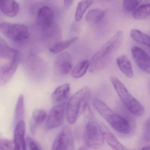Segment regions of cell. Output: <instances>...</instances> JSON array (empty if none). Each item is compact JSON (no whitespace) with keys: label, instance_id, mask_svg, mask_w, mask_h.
<instances>
[{"label":"cell","instance_id":"1","mask_svg":"<svg viewBox=\"0 0 150 150\" xmlns=\"http://www.w3.org/2000/svg\"><path fill=\"white\" fill-rule=\"evenodd\" d=\"M123 39V33L119 31L105 43L92 56L89 71L94 73L105 68L121 45Z\"/></svg>","mask_w":150,"mask_h":150},{"label":"cell","instance_id":"2","mask_svg":"<svg viewBox=\"0 0 150 150\" xmlns=\"http://www.w3.org/2000/svg\"><path fill=\"white\" fill-rule=\"evenodd\" d=\"M93 105L101 117L116 132L127 134L131 131L130 124L127 120L113 112L104 101L98 99L92 101Z\"/></svg>","mask_w":150,"mask_h":150},{"label":"cell","instance_id":"3","mask_svg":"<svg viewBox=\"0 0 150 150\" xmlns=\"http://www.w3.org/2000/svg\"><path fill=\"white\" fill-rule=\"evenodd\" d=\"M83 113L86 123L84 140L86 147L93 149H99L103 147L105 141L99 124L94 119L89 105L86 107Z\"/></svg>","mask_w":150,"mask_h":150},{"label":"cell","instance_id":"4","mask_svg":"<svg viewBox=\"0 0 150 150\" xmlns=\"http://www.w3.org/2000/svg\"><path fill=\"white\" fill-rule=\"evenodd\" d=\"M91 90L85 87L78 91L69 99L66 105V115L68 122L73 125L76 122L89 104Z\"/></svg>","mask_w":150,"mask_h":150},{"label":"cell","instance_id":"5","mask_svg":"<svg viewBox=\"0 0 150 150\" xmlns=\"http://www.w3.org/2000/svg\"><path fill=\"white\" fill-rule=\"evenodd\" d=\"M111 82L118 96L127 109L135 116H142L144 111L142 105L132 96L126 86L118 78L112 76Z\"/></svg>","mask_w":150,"mask_h":150},{"label":"cell","instance_id":"6","mask_svg":"<svg viewBox=\"0 0 150 150\" xmlns=\"http://www.w3.org/2000/svg\"><path fill=\"white\" fill-rule=\"evenodd\" d=\"M0 31L6 37L16 42L25 40L30 36L29 27L23 24L1 22Z\"/></svg>","mask_w":150,"mask_h":150},{"label":"cell","instance_id":"7","mask_svg":"<svg viewBox=\"0 0 150 150\" xmlns=\"http://www.w3.org/2000/svg\"><path fill=\"white\" fill-rule=\"evenodd\" d=\"M54 150L75 149L74 141L71 127H64L56 136L52 145Z\"/></svg>","mask_w":150,"mask_h":150},{"label":"cell","instance_id":"8","mask_svg":"<svg viewBox=\"0 0 150 150\" xmlns=\"http://www.w3.org/2000/svg\"><path fill=\"white\" fill-rule=\"evenodd\" d=\"M66 103H60L54 107L50 111L46 122L48 129L59 127L63 124L65 120L66 110Z\"/></svg>","mask_w":150,"mask_h":150},{"label":"cell","instance_id":"9","mask_svg":"<svg viewBox=\"0 0 150 150\" xmlns=\"http://www.w3.org/2000/svg\"><path fill=\"white\" fill-rule=\"evenodd\" d=\"M19 53L11 60L10 63L0 67V86H3L8 83L15 74L18 63Z\"/></svg>","mask_w":150,"mask_h":150},{"label":"cell","instance_id":"10","mask_svg":"<svg viewBox=\"0 0 150 150\" xmlns=\"http://www.w3.org/2000/svg\"><path fill=\"white\" fill-rule=\"evenodd\" d=\"M132 55L138 67L150 75V56L143 49L136 46L131 48Z\"/></svg>","mask_w":150,"mask_h":150},{"label":"cell","instance_id":"11","mask_svg":"<svg viewBox=\"0 0 150 150\" xmlns=\"http://www.w3.org/2000/svg\"><path fill=\"white\" fill-rule=\"evenodd\" d=\"M54 67L56 71L61 75L68 74L72 68V59L69 52H64L59 54L54 60Z\"/></svg>","mask_w":150,"mask_h":150},{"label":"cell","instance_id":"12","mask_svg":"<svg viewBox=\"0 0 150 150\" xmlns=\"http://www.w3.org/2000/svg\"><path fill=\"white\" fill-rule=\"evenodd\" d=\"M42 37L45 41L52 45L61 41L62 38V31L61 28L56 23H52L46 27L42 29Z\"/></svg>","mask_w":150,"mask_h":150},{"label":"cell","instance_id":"13","mask_svg":"<svg viewBox=\"0 0 150 150\" xmlns=\"http://www.w3.org/2000/svg\"><path fill=\"white\" fill-rule=\"evenodd\" d=\"M25 127L24 121H20L15 125L14 142L15 149H26V144L25 139Z\"/></svg>","mask_w":150,"mask_h":150},{"label":"cell","instance_id":"14","mask_svg":"<svg viewBox=\"0 0 150 150\" xmlns=\"http://www.w3.org/2000/svg\"><path fill=\"white\" fill-rule=\"evenodd\" d=\"M54 13L53 10L48 6L41 7L38 11L37 24L42 29L53 22Z\"/></svg>","mask_w":150,"mask_h":150},{"label":"cell","instance_id":"15","mask_svg":"<svg viewBox=\"0 0 150 150\" xmlns=\"http://www.w3.org/2000/svg\"><path fill=\"white\" fill-rule=\"evenodd\" d=\"M101 133L104 140L112 149L116 150H123L126 149L125 146H123L115 136L102 123L99 124Z\"/></svg>","mask_w":150,"mask_h":150},{"label":"cell","instance_id":"16","mask_svg":"<svg viewBox=\"0 0 150 150\" xmlns=\"http://www.w3.org/2000/svg\"><path fill=\"white\" fill-rule=\"evenodd\" d=\"M0 9L7 16L14 17L19 12V4L15 0H0Z\"/></svg>","mask_w":150,"mask_h":150},{"label":"cell","instance_id":"17","mask_svg":"<svg viewBox=\"0 0 150 150\" xmlns=\"http://www.w3.org/2000/svg\"><path fill=\"white\" fill-rule=\"evenodd\" d=\"M116 63L121 71L127 77L132 78L134 76L133 68L130 60L125 55L116 58Z\"/></svg>","mask_w":150,"mask_h":150},{"label":"cell","instance_id":"18","mask_svg":"<svg viewBox=\"0 0 150 150\" xmlns=\"http://www.w3.org/2000/svg\"><path fill=\"white\" fill-rule=\"evenodd\" d=\"M70 86L69 84H64L56 88L52 95V99L56 103H63L67 99L69 92Z\"/></svg>","mask_w":150,"mask_h":150},{"label":"cell","instance_id":"19","mask_svg":"<svg viewBox=\"0 0 150 150\" xmlns=\"http://www.w3.org/2000/svg\"><path fill=\"white\" fill-rule=\"evenodd\" d=\"M47 118V114L43 109H36L33 112L32 118L30 122L31 132L34 134L39 125L42 124Z\"/></svg>","mask_w":150,"mask_h":150},{"label":"cell","instance_id":"20","mask_svg":"<svg viewBox=\"0 0 150 150\" xmlns=\"http://www.w3.org/2000/svg\"><path fill=\"white\" fill-rule=\"evenodd\" d=\"M150 16V0H145L133 13V17L136 20L145 19Z\"/></svg>","mask_w":150,"mask_h":150},{"label":"cell","instance_id":"21","mask_svg":"<svg viewBox=\"0 0 150 150\" xmlns=\"http://www.w3.org/2000/svg\"><path fill=\"white\" fill-rule=\"evenodd\" d=\"M79 38L78 37H75L69 39L59 41L50 46L49 48V51L52 53L54 54L59 53L66 50L71 45L74 44L75 42L77 41Z\"/></svg>","mask_w":150,"mask_h":150},{"label":"cell","instance_id":"22","mask_svg":"<svg viewBox=\"0 0 150 150\" xmlns=\"http://www.w3.org/2000/svg\"><path fill=\"white\" fill-rule=\"evenodd\" d=\"M18 53L11 47L7 42L0 36V57L5 59H13Z\"/></svg>","mask_w":150,"mask_h":150},{"label":"cell","instance_id":"23","mask_svg":"<svg viewBox=\"0 0 150 150\" xmlns=\"http://www.w3.org/2000/svg\"><path fill=\"white\" fill-rule=\"evenodd\" d=\"M106 11L100 9H95L88 11L86 16V20L92 23H97L100 22L105 16Z\"/></svg>","mask_w":150,"mask_h":150},{"label":"cell","instance_id":"24","mask_svg":"<svg viewBox=\"0 0 150 150\" xmlns=\"http://www.w3.org/2000/svg\"><path fill=\"white\" fill-rule=\"evenodd\" d=\"M131 38L136 42L148 47L150 49V36L144 33L140 30L134 29L130 32Z\"/></svg>","mask_w":150,"mask_h":150},{"label":"cell","instance_id":"25","mask_svg":"<svg viewBox=\"0 0 150 150\" xmlns=\"http://www.w3.org/2000/svg\"><path fill=\"white\" fill-rule=\"evenodd\" d=\"M90 62L88 60H85L80 62L75 66L72 70V77L79 78L83 76L90 67Z\"/></svg>","mask_w":150,"mask_h":150},{"label":"cell","instance_id":"26","mask_svg":"<svg viewBox=\"0 0 150 150\" xmlns=\"http://www.w3.org/2000/svg\"><path fill=\"white\" fill-rule=\"evenodd\" d=\"M25 117L24 99L23 95H20L15 109L14 125L20 121H24Z\"/></svg>","mask_w":150,"mask_h":150},{"label":"cell","instance_id":"27","mask_svg":"<svg viewBox=\"0 0 150 150\" xmlns=\"http://www.w3.org/2000/svg\"><path fill=\"white\" fill-rule=\"evenodd\" d=\"M92 0H82L77 6L75 14V19L77 22L81 21L86 10L93 4Z\"/></svg>","mask_w":150,"mask_h":150},{"label":"cell","instance_id":"28","mask_svg":"<svg viewBox=\"0 0 150 150\" xmlns=\"http://www.w3.org/2000/svg\"><path fill=\"white\" fill-rule=\"evenodd\" d=\"M140 0H123V8L127 12L134 11L141 3Z\"/></svg>","mask_w":150,"mask_h":150},{"label":"cell","instance_id":"29","mask_svg":"<svg viewBox=\"0 0 150 150\" xmlns=\"http://www.w3.org/2000/svg\"><path fill=\"white\" fill-rule=\"evenodd\" d=\"M15 149L14 142L7 139H1L0 150Z\"/></svg>","mask_w":150,"mask_h":150},{"label":"cell","instance_id":"30","mask_svg":"<svg viewBox=\"0 0 150 150\" xmlns=\"http://www.w3.org/2000/svg\"><path fill=\"white\" fill-rule=\"evenodd\" d=\"M26 147H28L30 150H39L38 146L37 144L31 137H27L25 139Z\"/></svg>","mask_w":150,"mask_h":150},{"label":"cell","instance_id":"31","mask_svg":"<svg viewBox=\"0 0 150 150\" xmlns=\"http://www.w3.org/2000/svg\"><path fill=\"white\" fill-rule=\"evenodd\" d=\"M144 137L146 141H150V118L146 122L144 127Z\"/></svg>","mask_w":150,"mask_h":150},{"label":"cell","instance_id":"32","mask_svg":"<svg viewBox=\"0 0 150 150\" xmlns=\"http://www.w3.org/2000/svg\"><path fill=\"white\" fill-rule=\"evenodd\" d=\"M64 5L67 8H69L73 4L74 0H63Z\"/></svg>","mask_w":150,"mask_h":150},{"label":"cell","instance_id":"33","mask_svg":"<svg viewBox=\"0 0 150 150\" xmlns=\"http://www.w3.org/2000/svg\"><path fill=\"white\" fill-rule=\"evenodd\" d=\"M142 150H150V146H145V147H143Z\"/></svg>","mask_w":150,"mask_h":150},{"label":"cell","instance_id":"34","mask_svg":"<svg viewBox=\"0 0 150 150\" xmlns=\"http://www.w3.org/2000/svg\"><path fill=\"white\" fill-rule=\"evenodd\" d=\"M1 134H0V141H1Z\"/></svg>","mask_w":150,"mask_h":150}]
</instances>
